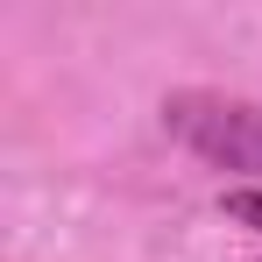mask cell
<instances>
[{
  "instance_id": "cell-2",
  "label": "cell",
  "mask_w": 262,
  "mask_h": 262,
  "mask_svg": "<svg viewBox=\"0 0 262 262\" xmlns=\"http://www.w3.org/2000/svg\"><path fill=\"white\" fill-rule=\"evenodd\" d=\"M220 213L234 220V227H255L262 234V184H234V191L220 199Z\"/></svg>"
},
{
  "instance_id": "cell-1",
  "label": "cell",
  "mask_w": 262,
  "mask_h": 262,
  "mask_svg": "<svg viewBox=\"0 0 262 262\" xmlns=\"http://www.w3.org/2000/svg\"><path fill=\"white\" fill-rule=\"evenodd\" d=\"M163 128L213 170L262 177V106L248 99H220V92H170L163 99Z\"/></svg>"
}]
</instances>
